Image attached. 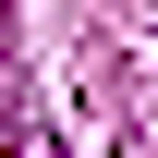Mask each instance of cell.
<instances>
[{
	"label": "cell",
	"mask_w": 158,
	"mask_h": 158,
	"mask_svg": "<svg viewBox=\"0 0 158 158\" xmlns=\"http://www.w3.org/2000/svg\"><path fill=\"white\" fill-rule=\"evenodd\" d=\"M12 158H61V146H49V134H37V122H12Z\"/></svg>",
	"instance_id": "6da1fadb"
}]
</instances>
